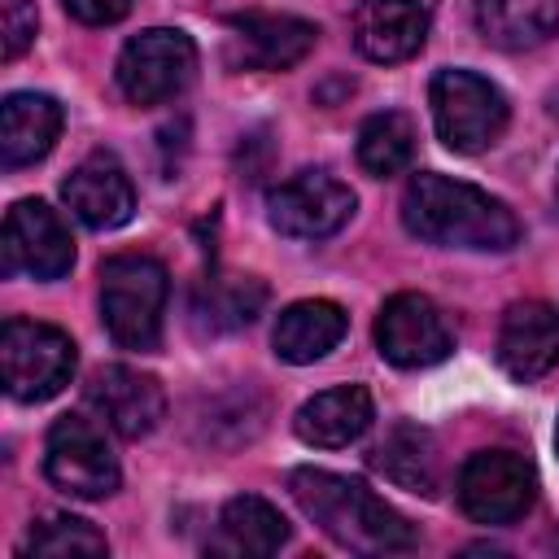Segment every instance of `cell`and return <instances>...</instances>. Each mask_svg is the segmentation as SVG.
<instances>
[{
  "label": "cell",
  "instance_id": "6da1fadb",
  "mask_svg": "<svg viewBox=\"0 0 559 559\" xmlns=\"http://www.w3.org/2000/svg\"><path fill=\"white\" fill-rule=\"evenodd\" d=\"M402 223L411 236L441 245V249L502 253L520 240V218L507 210V201L489 197L476 183L437 175V170H419L406 183Z\"/></svg>",
  "mask_w": 559,
  "mask_h": 559
},
{
  "label": "cell",
  "instance_id": "7a4b0ae2",
  "mask_svg": "<svg viewBox=\"0 0 559 559\" xmlns=\"http://www.w3.org/2000/svg\"><path fill=\"white\" fill-rule=\"evenodd\" d=\"M288 489L306 520H314L336 546L354 555H393L415 546L411 520L384 498H376L362 480H349L328 467H297L288 476Z\"/></svg>",
  "mask_w": 559,
  "mask_h": 559
},
{
  "label": "cell",
  "instance_id": "3957f363",
  "mask_svg": "<svg viewBox=\"0 0 559 559\" xmlns=\"http://www.w3.org/2000/svg\"><path fill=\"white\" fill-rule=\"evenodd\" d=\"M166 293V266L148 253H114L100 262V319L122 349H157Z\"/></svg>",
  "mask_w": 559,
  "mask_h": 559
},
{
  "label": "cell",
  "instance_id": "277c9868",
  "mask_svg": "<svg viewBox=\"0 0 559 559\" xmlns=\"http://www.w3.org/2000/svg\"><path fill=\"white\" fill-rule=\"evenodd\" d=\"M428 100L437 135L454 153H480L507 131V96L476 70H437Z\"/></svg>",
  "mask_w": 559,
  "mask_h": 559
},
{
  "label": "cell",
  "instance_id": "5b68a950",
  "mask_svg": "<svg viewBox=\"0 0 559 559\" xmlns=\"http://www.w3.org/2000/svg\"><path fill=\"white\" fill-rule=\"evenodd\" d=\"M0 367L4 389L17 402H44L61 393L74 376V341L35 319H9L0 332Z\"/></svg>",
  "mask_w": 559,
  "mask_h": 559
},
{
  "label": "cell",
  "instance_id": "8992f818",
  "mask_svg": "<svg viewBox=\"0 0 559 559\" xmlns=\"http://www.w3.org/2000/svg\"><path fill=\"white\" fill-rule=\"evenodd\" d=\"M537 498V472L520 450H476L459 467V507L476 524H515Z\"/></svg>",
  "mask_w": 559,
  "mask_h": 559
},
{
  "label": "cell",
  "instance_id": "52a82bcc",
  "mask_svg": "<svg viewBox=\"0 0 559 559\" xmlns=\"http://www.w3.org/2000/svg\"><path fill=\"white\" fill-rule=\"evenodd\" d=\"M197 74V44L183 31L153 26L127 39L118 52V87L131 105H162L179 96Z\"/></svg>",
  "mask_w": 559,
  "mask_h": 559
},
{
  "label": "cell",
  "instance_id": "ba28073f",
  "mask_svg": "<svg viewBox=\"0 0 559 559\" xmlns=\"http://www.w3.org/2000/svg\"><path fill=\"white\" fill-rule=\"evenodd\" d=\"M44 472L70 498H109L122 480L105 432L87 415H61L44 441Z\"/></svg>",
  "mask_w": 559,
  "mask_h": 559
},
{
  "label": "cell",
  "instance_id": "9c48e42d",
  "mask_svg": "<svg viewBox=\"0 0 559 559\" xmlns=\"http://www.w3.org/2000/svg\"><path fill=\"white\" fill-rule=\"evenodd\" d=\"M354 214V192L328 170H297L266 192V218L280 236L323 240L336 236Z\"/></svg>",
  "mask_w": 559,
  "mask_h": 559
},
{
  "label": "cell",
  "instance_id": "30bf717a",
  "mask_svg": "<svg viewBox=\"0 0 559 559\" xmlns=\"http://www.w3.org/2000/svg\"><path fill=\"white\" fill-rule=\"evenodd\" d=\"M376 349L393 367H432L454 349V328L424 293H397L376 314Z\"/></svg>",
  "mask_w": 559,
  "mask_h": 559
},
{
  "label": "cell",
  "instance_id": "8fae6325",
  "mask_svg": "<svg viewBox=\"0 0 559 559\" xmlns=\"http://www.w3.org/2000/svg\"><path fill=\"white\" fill-rule=\"evenodd\" d=\"M4 266L31 280H61L74 266V240L44 201H17L4 214Z\"/></svg>",
  "mask_w": 559,
  "mask_h": 559
},
{
  "label": "cell",
  "instance_id": "7c38bea8",
  "mask_svg": "<svg viewBox=\"0 0 559 559\" xmlns=\"http://www.w3.org/2000/svg\"><path fill=\"white\" fill-rule=\"evenodd\" d=\"M61 197L66 205L74 210L79 223L96 227V231H109V227H122L135 210V188H131V175L122 170V162L105 148L87 153L61 183Z\"/></svg>",
  "mask_w": 559,
  "mask_h": 559
},
{
  "label": "cell",
  "instance_id": "4fadbf2b",
  "mask_svg": "<svg viewBox=\"0 0 559 559\" xmlns=\"http://www.w3.org/2000/svg\"><path fill=\"white\" fill-rule=\"evenodd\" d=\"M87 402H92V406L100 411V419H105L118 437H127V441L148 437V432L162 424V415H166V393H162V384H157L153 376L135 371V367H122V362H109V367H100V371L92 376Z\"/></svg>",
  "mask_w": 559,
  "mask_h": 559
},
{
  "label": "cell",
  "instance_id": "5bb4252c",
  "mask_svg": "<svg viewBox=\"0 0 559 559\" xmlns=\"http://www.w3.org/2000/svg\"><path fill=\"white\" fill-rule=\"evenodd\" d=\"M227 26H231V66L245 70H288L319 39V26L293 13H236Z\"/></svg>",
  "mask_w": 559,
  "mask_h": 559
},
{
  "label": "cell",
  "instance_id": "9a60e30c",
  "mask_svg": "<svg viewBox=\"0 0 559 559\" xmlns=\"http://www.w3.org/2000/svg\"><path fill=\"white\" fill-rule=\"evenodd\" d=\"M498 367L528 384L559 367V310L546 301H515L498 328Z\"/></svg>",
  "mask_w": 559,
  "mask_h": 559
},
{
  "label": "cell",
  "instance_id": "2e32d148",
  "mask_svg": "<svg viewBox=\"0 0 559 559\" xmlns=\"http://www.w3.org/2000/svg\"><path fill=\"white\" fill-rule=\"evenodd\" d=\"M428 0H358L354 44L367 61H406L428 39Z\"/></svg>",
  "mask_w": 559,
  "mask_h": 559
},
{
  "label": "cell",
  "instance_id": "e0dca14e",
  "mask_svg": "<svg viewBox=\"0 0 559 559\" xmlns=\"http://www.w3.org/2000/svg\"><path fill=\"white\" fill-rule=\"evenodd\" d=\"M376 419V406H371V393L362 384H336V389H323L314 393L310 402H301L293 428L306 445H319V450H341L349 441H358Z\"/></svg>",
  "mask_w": 559,
  "mask_h": 559
},
{
  "label": "cell",
  "instance_id": "ac0fdd59",
  "mask_svg": "<svg viewBox=\"0 0 559 559\" xmlns=\"http://www.w3.org/2000/svg\"><path fill=\"white\" fill-rule=\"evenodd\" d=\"M61 135V105L44 92H13L0 105V157L9 170L52 153Z\"/></svg>",
  "mask_w": 559,
  "mask_h": 559
},
{
  "label": "cell",
  "instance_id": "d6986e66",
  "mask_svg": "<svg viewBox=\"0 0 559 559\" xmlns=\"http://www.w3.org/2000/svg\"><path fill=\"white\" fill-rule=\"evenodd\" d=\"M349 319L336 301H323V297H306V301H293L280 319H275V332H271V345L284 362H314L323 354H332L345 336Z\"/></svg>",
  "mask_w": 559,
  "mask_h": 559
},
{
  "label": "cell",
  "instance_id": "ffe728a7",
  "mask_svg": "<svg viewBox=\"0 0 559 559\" xmlns=\"http://www.w3.org/2000/svg\"><path fill=\"white\" fill-rule=\"evenodd\" d=\"M284 542H288V520L266 498L240 493L218 511V533L210 550L231 559H262V555H275Z\"/></svg>",
  "mask_w": 559,
  "mask_h": 559
},
{
  "label": "cell",
  "instance_id": "44dd1931",
  "mask_svg": "<svg viewBox=\"0 0 559 559\" xmlns=\"http://www.w3.org/2000/svg\"><path fill=\"white\" fill-rule=\"evenodd\" d=\"M371 467L393 480L397 489H411V493H424L432 498L437 493V445H432V432L419 428V424H393L384 432V441L371 450Z\"/></svg>",
  "mask_w": 559,
  "mask_h": 559
},
{
  "label": "cell",
  "instance_id": "7402d4cb",
  "mask_svg": "<svg viewBox=\"0 0 559 559\" xmlns=\"http://www.w3.org/2000/svg\"><path fill=\"white\" fill-rule=\"evenodd\" d=\"M476 26L493 48L524 52L559 31V0H476Z\"/></svg>",
  "mask_w": 559,
  "mask_h": 559
},
{
  "label": "cell",
  "instance_id": "603a6c76",
  "mask_svg": "<svg viewBox=\"0 0 559 559\" xmlns=\"http://www.w3.org/2000/svg\"><path fill=\"white\" fill-rule=\"evenodd\" d=\"M262 301H266L262 280H253V275H210L192 297V319L205 332H236V328L253 323Z\"/></svg>",
  "mask_w": 559,
  "mask_h": 559
},
{
  "label": "cell",
  "instance_id": "cb8c5ba5",
  "mask_svg": "<svg viewBox=\"0 0 559 559\" xmlns=\"http://www.w3.org/2000/svg\"><path fill=\"white\" fill-rule=\"evenodd\" d=\"M411 162H415V122L406 114L384 109L358 127V166L367 175L389 179V175H402Z\"/></svg>",
  "mask_w": 559,
  "mask_h": 559
},
{
  "label": "cell",
  "instance_id": "d4e9b609",
  "mask_svg": "<svg viewBox=\"0 0 559 559\" xmlns=\"http://www.w3.org/2000/svg\"><path fill=\"white\" fill-rule=\"evenodd\" d=\"M109 542L79 515H44L31 524L22 555H48V559H70V555H105Z\"/></svg>",
  "mask_w": 559,
  "mask_h": 559
},
{
  "label": "cell",
  "instance_id": "484cf974",
  "mask_svg": "<svg viewBox=\"0 0 559 559\" xmlns=\"http://www.w3.org/2000/svg\"><path fill=\"white\" fill-rule=\"evenodd\" d=\"M35 26H39V13H35V0H0V31H4V61H17L31 44H35Z\"/></svg>",
  "mask_w": 559,
  "mask_h": 559
},
{
  "label": "cell",
  "instance_id": "4316f807",
  "mask_svg": "<svg viewBox=\"0 0 559 559\" xmlns=\"http://www.w3.org/2000/svg\"><path fill=\"white\" fill-rule=\"evenodd\" d=\"M61 4L83 26H109V22H122L135 0H61Z\"/></svg>",
  "mask_w": 559,
  "mask_h": 559
},
{
  "label": "cell",
  "instance_id": "83f0119b",
  "mask_svg": "<svg viewBox=\"0 0 559 559\" xmlns=\"http://www.w3.org/2000/svg\"><path fill=\"white\" fill-rule=\"evenodd\" d=\"M555 210H559V166H555Z\"/></svg>",
  "mask_w": 559,
  "mask_h": 559
},
{
  "label": "cell",
  "instance_id": "f1b7e54d",
  "mask_svg": "<svg viewBox=\"0 0 559 559\" xmlns=\"http://www.w3.org/2000/svg\"><path fill=\"white\" fill-rule=\"evenodd\" d=\"M555 445H559V428H555Z\"/></svg>",
  "mask_w": 559,
  "mask_h": 559
}]
</instances>
